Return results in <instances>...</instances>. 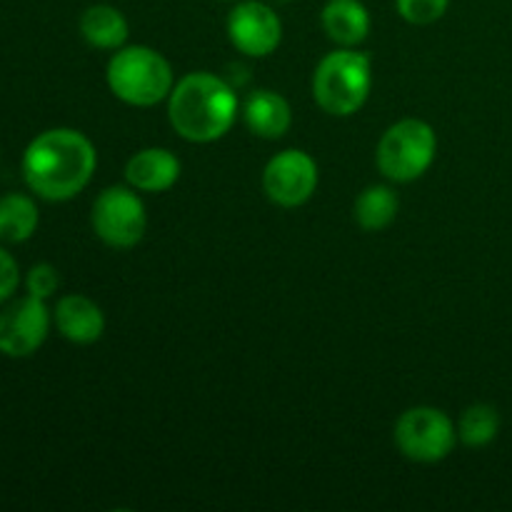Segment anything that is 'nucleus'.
<instances>
[{
    "label": "nucleus",
    "instance_id": "nucleus-6",
    "mask_svg": "<svg viewBox=\"0 0 512 512\" xmlns=\"http://www.w3.org/2000/svg\"><path fill=\"white\" fill-rule=\"evenodd\" d=\"M458 443V428L438 408L418 405L405 410L395 423V445L415 463H440L453 453Z\"/></svg>",
    "mask_w": 512,
    "mask_h": 512
},
{
    "label": "nucleus",
    "instance_id": "nucleus-21",
    "mask_svg": "<svg viewBox=\"0 0 512 512\" xmlns=\"http://www.w3.org/2000/svg\"><path fill=\"white\" fill-rule=\"evenodd\" d=\"M20 285L18 260L0 245V305L8 303Z\"/></svg>",
    "mask_w": 512,
    "mask_h": 512
},
{
    "label": "nucleus",
    "instance_id": "nucleus-2",
    "mask_svg": "<svg viewBox=\"0 0 512 512\" xmlns=\"http://www.w3.org/2000/svg\"><path fill=\"white\" fill-rule=\"evenodd\" d=\"M168 118L180 138L190 143H213L233 128L238 118V95L213 73H188L168 95Z\"/></svg>",
    "mask_w": 512,
    "mask_h": 512
},
{
    "label": "nucleus",
    "instance_id": "nucleus-5",
    "mask_svg": "<svg viewBox=\"0 0 512 512\" xmlns=\"http://www.w3.org/2000/svg\"><path fill=\"white\" fill-rule=\"evenodd\" d=\"M438 138L433 125L418 118H405L390 125L375 150L380 173L393 183H413L433 165Z\"/></svg>",
    "mask_w": 512,
    "mask_h": 512
},
{
    "label": "nucleus",
    "instance_id": "nucleus-14",
    "mask_svg": "<svg viewBox=\"0 0 512 512\" xmlns=\"http://www.w3.org/2000/svg\"><path fill=\"white\" fill-rule=\"evenodd\" d=\"M320 23L325 35L340 48H355L370 33V13L360 0H328Z\"/></svg>",
    "mask_w": 512,
    "mask_h": 512
},
{
    "label": "nucleus",
    "instance_id": "nucleus-18",
    "mask_svg": "<svg viewBox=\"0 0 512 512\" xmlns=\"http://www.w3.org/2000/svg\"><path fill=\"white\" fill-rule=\"evenodd\" d=\"M500 433V413L488 403H475L460 415L458 438L468 448H485Z\"/></svg>",
    "mask_w": 512,
    "mask_h": 512
},
{
    "label": "nucleus",
    "instance_id": "nucleus-4",
    "mask_svg": "<svg viewBox=\"0 0 512 512\" xmlns=\"http://www.w3.org/2000/svg\"><path fill=\"white\" fill-rule=\"evenodd\" d=\"M373 88V65L365 53L340 48L318 63L313 75L315 103L328 115L348 118L358 113Z\"/></svg>",
    "mask_w": 512,
    "mask_h": 512
},
{
    "label": "nucleus",
    "instance_id": "nucleus-22",
    "mask_svg": "<svg viewBox=\"0 0 512 512\" xmlns=\"http://www.w3.org/2000/svg\"><path fill=\"white\" fill-rule=\"evenodd\" d=\"M275 3H288V0H275Z\"/></svg>",
    "mask_w": 512,
    "mask_h": 512
},
{
    "label": "nucleus",
    "instance_id": "nucleus-8",
    "mask_svg": "<svg viewBox=\"0 0 512 512\" xmlns=\"http://www.w3.org/2000/svg\"><path fill=\"white\" fill-rule=\"evenodd\" d=\"M53 313L45 300L23 295L0 310V353L5 358H30L48 340Z\"/></svg>",
    "mask_w": 512,
    "mask_h": 512
},
{
    "label": "nucleus",
    "instance_id": "nucleus-11",
    "mask_svg": "<svg viewBox=\"0 0 512 512\" xmlns=\"http://www.w3.org/2000/svg\"><path fill=\"white\" fill-rule=\"evenodd\" d=\"M53 323L65 340L75 345H90L103 338L105 315L98 303L80 293L63 295L53 310Z\"/></svg>",
    "mask_w": 512,
    "mask_h": 512
},
{
    "label": "nucleus",
    "instance_id": "nucleus-16",
    "mask_svg": "<svg viewBox=\"0 0 512 512\" xmlns=\"http://www.w3.org/2000/svg\"><path fill=\"white\" fill-rule=\"evenodd\" d=\"M38 223V205L30 195L8 193L0 198V243H25L35 235Z\"/></svg>",
    "mask_w": 512,
    "mask_h": 512
},
{
    "label": "nucleus",
    "instance_id": "nucleus-15",
    "mask_svg": "<svg viewBox=\"0 0 512 512\" xmlns=\"http://www.w3.org/2000/svg\"><path fill=\"white\" fill-rule=\"evenodd\" d=\"M80 35L85 43L100 50H118L128 40V20L118 8L108 3L90 5L80 15Z\"/></svg>",
    "mask_w": 512,
    "mask_h": 512
},
{
    "label": "nucleus",
    "instance_id": "nucleus-13",
    "mask_svg": "<svg viewBox=\"0 0 512 512\" xmlns=\"http://www.w3.org/2000/svg\"><path fill=\"white\" fill-rule=\"evenodd\" d=\"M243 120L248 130L258 138L278 140L293 125V110H290L288 100L280 93L268 88L253 90L243 103Z\"/></svg>",
    "mask_w": 512,
    "mask_h": 512
},
{
    "label": "nucleus",
    "instance_id": "nucleus-20",
    "mask_svg": "<svg viewBox=\"0 0 512 512\" xmlns=\"http://www.w3.org/2000/svg\"><path fill=\"white\" fill-rule=\"evenodd\" d=\"M60 288V273L55 265L50 263H38L28 270V278H25V290L28 295L40 300L53 298L55 290Z\"/></svg>",
    "mask_w": 512,
    "mask_h": 512
},
{
    "label": "nucleus",
    "instance_id": "nucleus-12",
    "mask_svg": "<svg viewBox=\"0 0 512 512\" xmlns=\"http://www.w3.org/2000/svg\"><path fill=\"white\" fill-rule=\"evenodd\" d=\"M180 178V160L168 148H143L125 163V180L140 193H165Z\"/></svg>",
    "mask_w": 512,
    "mask_h": 512
},
{
    "label": "nucleus",
    "instance_id": "nucleus-1",
    "mask_svg": "<svg viewBox=\"0 0 512 512\" xmlns=\"http://www.w3.org/2000/svg\"><path fill=\"white\" fill-rule=\"evenodd\" d=\"M98 165L93 143L75 128L35 135L23 153V180L38 198L63 203L83 193Z\"/></svg>",
    "mask_w": 512,
    "mask_h": 512
},
{
    "label": "nucleus",
    "instance_id": "nucleus-19",
    "mask_svg": "<svg viewBox=\"0 0 512 512\" xmlns=\"http://www.w3.org/2000/svg\"><path fill=\"white\" fill-rule=\"evenodd\" d=\"M450 0H395L400 18L413 25L438 23L448 10Z\"/></svg>",
    "mask_w": 512,
    "mask_h": 512
},
{
    "label": "nucleus",
    "instance_id": "nucleus-17",
    "mask_svg": "<svg viewBox=\"0 0 512 512\" xmlns=\"http://www.w3.org/2000/svg\"><path fill=\"white\" fill-rule=\"evenodd\" d=\"M400 200L393 188L388 185H370L355 198V223L368 233L385 230L395 218H398Z\"/></svg>",
    "mask_w": 512,
    "mask_h": 512
},
{
    "label": "nucleus",
    "instance_id": "nucleus-7",
    "mask_svg": "<svg viewBox=\"0 0 512 512\" xmlns=\"http://www.w3.org/2000/svg\"><path fill=\"white\" fill-rule=\"evenodd\" d=\"M90 223H93L95 235L105 245L128 250L143 240L148 215H145V205L135 193V188L110 185L95 198Z\"/></svg>",
    "mask_w": 512,
    "mask_h": 512
},
{
    "label": "nucleus",
    "instance_id": "nucleus-3",
    "mask_svg": "<svg viewBox=\"0 0 512 512\" xmlns=\"http://www.w3.org/2000/svg\"><path fill=\"white\" fill-rule=\"evenodd\" d=\"M105 78L115 98L135 108H153L168 98L175 85L168 60L148 45L118 48L110 58Z\"/></svg>",
    "mask_w": 512,
    "mask_h": 512
},
{
    "label": "nucleus",
    "instance_id": "nucleus-10",
    "mask_svg": "<svg viewBox=\"0 0 512 512\" xmlns=\"http://www.w3.org/2000/svg\"><path fill=\"white\" fill-rule=\"evenodd\" d=\"M228 38L240 53L250 58H265L275 53L283 40V23L270 5L243 0L228 15Z\"/></svg>",
    "mask_w": 512,
    "mask_h": 512
},
{
    "label": "nucleus",
    "instance_id": "nucleus-9",
    "mask_svg": "<svg viewBox=\"0 0 512 512\" xmlns=\"http://www.w3.org/2000/svg\"><path fill=\"white\" fill-rule=\"evenodd\" d=\"M318 188V165L305 150H283L263 170V190L280 208H300Z\"/></svg>",
    "mask_w": 512,
    "mask_h": 512
}]
</instances>
